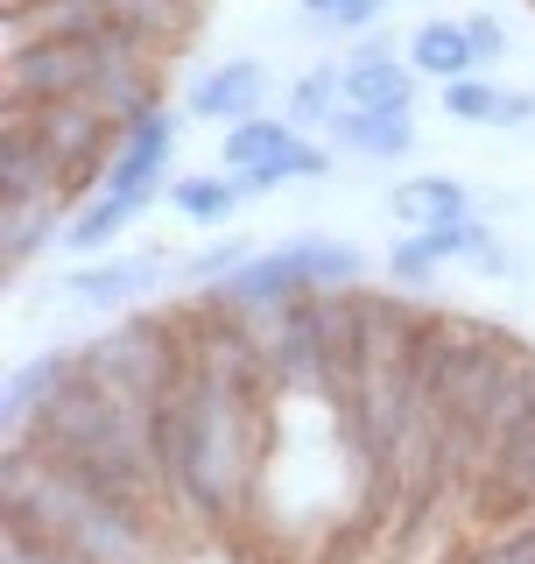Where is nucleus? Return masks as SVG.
<instances>
[{
	"mask_svg": "<svg viewBox=\"0 0 535 564\" xmlns=\"http://www.w3.org/2000/svg\"><path fill=\"white\" fill-rule=\"evenodd\" d=\"M282 395H254L247 381L219 375L211 360L184 346V375L155 410L170 508L198 529H226L247 508L261 466H268V416Z\"/></svg>",
	"mask_w": 535,
	"mask_h": 564,
	"instance_id": "f257e3e1",
	"label": "nucleus"
},
{
	"mask_svg": "<svg viewBox=\"0 0 535 564\" xmlns=\"http://www.w3.org/2000/svg\"><path fill=\"white\" fill-rule=\"evenodd\" d=\"M8 522H29L43 536H57L78 564H163L170 522L149 508L106 494L99 480H85L78 466L35 452V445H8Z\"/></svg>",
	"mask_w": 535,
	"mask_h": 564,
	"instance_id": "f03ea898",
	"label": "nucleus"
},
{
	"mask_svg": "<svg viewBox=\"0 0 535 564\" xmlns=\"http://www.w3.org/2000/svg\"><path fill=\"white\" fill-rule=\"evenodd\" d=\"M78 375L99 381L106 395L163 402L184 375V317L176 311H120L99 339L78 346Z\"/></svg>",
	"mask_w": 535,
	"mask_h": 564,
	"instance_id": "7ed1b4c3",
	"label": "nucleus"
},
{
	"mask_svg": "<svg viewBox=\"0 0 535 564\" xmlns=\"http://www.w3.org/2000/svg\"><path fill=\"white\" fill-rule=\"evenodd\" d=\"M120 57H163L149 35H106V43H22L0 64V106H50L85 99L92 78Z\"/></svg>",
	"mask_w": 535,
	"mask_h": 564,
	"instance_id": "20e7f679",
	"label": "nucleus"
},
{
	"mask_svg": "<svg viewBox=\"0 0 535 564\" xmlns=\"http://www.w3.org/2000/svg\"><path fill=\"white\" fill-rule=\"evenodd\" d=\"M0 113H22L35 134H43V149L64 163L70 176V198H92L106 184V170H113V149L128 128H113V120L99 113L92 99H50V106H0Z\"/></svg>",
	"mask_w": 535,
	"mask_h": 564,
	"instance_id": "39448f33",
	"label": "nucleus"
},
{
	"mask_svg": "<svg viewBox=\"0 0 535 564\" xmlns=\"http://www.w3.org/2000/svg\"><path fill=\"white\" fill-rule=\"evenodd\" d=\"M163 275H184V261H170V254H99V261H85V269L64 275V296L78 311H113L120 317V311H134Z\"/></svg>",
	"mask_w": 535,
	"mask_h": 564,
	"instance_id": "423d86ee",
	"label": "nucleus"
},
{
	"mask_svg": "<svg viewBox=\"0 0 535 564\" xmlns=\"http://www.w3.org/2000/svg\"><path fill=\"white\" fill-rule=\"evenodd\" d=\"M176 134H184V120L170 113H149V120H134L128 134H120V149H113V170H106V191H134V198H163V176H170V155H176Z\"/></svg>",
	"mask_w": 535,
	"mask_h": 564,
	"instance_id": "0eeeda50",
	"label": "nucleus"
},
{
	"mask_svg": "<svg viewBox=\"0 0 535 564\" xmlns=\"http://www.w3.org/2000/svg\"><path fill=\"white\" fill-rule=\"evenodd\" d=\"M325 134H331L338 155L402 163V155H416V106H338Z\"/></svg>",
	"mask_w": 535,
	"mask_h": 564,
	"instance_id": "6e6552de",
	"label": "nucleus"
},
{
	"mask_svg": "<svg viewBox=\"0 0 535 564\" xmlns=\"http://www.w3.org/2000/svg\"><path fill=\"white\" fill-rule=\"evenodd\" d=\"M70 367H78V346H50V352H29L8 375V395H0V431H8V445H22L35 423H43V410L57 402V388L70 381Z\"/></svg>",
	"mask_w": 535,
	"mask_h": 564,
	"instance_id": "1a4fd4ad",
	"label": "nucleus"
},
{
	"mask_svg": "<svg viewBox=\"0 0 535 564\" xmlns=\"http://www.w3.org/2000/svg\"><path fill=\"white\" fill-rule=\"evenodd\" d=\"M190 120H219V128H233V120H254L268 106V64L261 57H226L211 64L205 78H190Z\"/></svg>",
	"mask_w": 535,
	"mask_h": 564,
	"instance_id": "9d476101",
	"label": "nucleus"
},
{
	"mask_svg": "<svg viewBox=\"0 0 535 564\" xmlns=\"http://www.w3.org/2000/svg\"><path fill=\"white\" fill-rule=\"evenodd\" d=\"M50 191H70L64 163L43 149V134H35L22 113H0V205L50 198Z\"/></svg>",
	"mask_w": 535,
	"mask_h": 564,
	"instance_id": "9b49d317",
	"label": "nucleus"
},
{
	"mask_svg": "<svg viewBox=\"0 0 535 564\" xmlns=\"http://www.w3.org/2000/svg\"><path fill=\"white\" fill-rule=\"evenodd\" d=\"M85 99H92L113 128H134V120L163 113V57H120V64H106Z\"/></svg>",
	"mask_w": 535,
	"mask_h": 564,
	"instance_id": "f8f14e48",
	"label": "nucleus"
},
{
	"mask_svg": "<svg viewBox=\"0 0 535 564\" xmlns=\"http://www.w3.org/2000/svg\"><path fill=\"white\" fill-rule=\"evenodd\" d=\"M70 212H78V198H70V191L0 205V261H8V269H22V261L43 254V247H57L64 226H70Z\"/></svg>",
	"mask_w": 535,
	"mask_h": 564,
	"instance_id": "ddd939ff",
	"label": "nucleus"
},
{
	"mask_svg": "<svg viewBox=\"0 0 535 564\" xmlns=\"http://www.w3.org/2000/svg\"><path fill=\"white\" fill-rule=\"evenodd\" d=\"M155 198H134V191H92V198H78V212H70V226H64V254H85V261H99V254H113L120 234L149 212Z\"/></svg>",
	"mask_w": 535,
	"mask_h": 564,
	"instance_id": "4468645a",
	"label": "nucleus"
},
{
	"mask_svg": "<svg viewBox=\"0 0 535 564\" xmlns=\"http://www.w3.org/2000/svg\"><path fill=\"white\" fill-rule=\"evenodd\" d=\"M402 57L416 64V78H437V85H451V78H466V70H479L472 35H466V22H451V14H430V22H416V35H408Z\"/></svg>",
	"mask_w": 535,
	"mask_h": 564,
	"instance_id": "2eb2a0df",
	"label": "nucleus"
},
{
	"mask_svg": "<svg viewBox=\"0 0 535 564\" xmlns=\"http://www.w3.org/2000/svg\"><path fill=\"white\" fill-rule=\"evenodd\" d=\"M303 128L290 113H254V120H233V128H219V170H233V176H254L268 170L282 149H290Z\"/></svg>",
	"mask_w": 535,
	"mask_h": 564,
	"instance_id": "dca6fc26",
	"label": "nucleus"
},
{
	"mask_svg": "<svg viewBox=\"0 0 535 564\" xmlns=\"http://www.w3.org/2000/svg\"><path fill=\"white\" fill-rule=\"evenodd\" d=\"M395 219L402 226H451V219H466L472 212V184L466 176H451V170H430V176H408V184H395Z\"/></svg>",
	"mask_w": 535,
	"mask_h": 564,
	"instance_id": "f3484780",
	"label": "nucleus"
},
{
	"mask_svg": "<svg viewBox=\"0 0 535 564\" xmlns=\"http://www.w3.org/2000/svg\"><path fill=\"white\" fill-rule=\"evenodd\" d=\"M290 261L303 269L310 290H360L367 282V254L352 240H331V234H290Z\"/></svg>",
	"mask_w": 535,
	"mask_h": 564,
	"instance_id": "a211bd4d",
	"label": "nucleus"
},
{
	"mask_svg": "<svg viewBox=\"0 0 535 564\" xmlns=\"http://www.w3.org/2000/svg\"><path fill=\"white\" fill-rule=\"evenodd\" d=\"M170 212L176 219H190V226H226L233 212L247 205V184L233 170H211V176H170Z\"/></svg>",
	"mask_w": 535,
	"mask_h": 564,
	"instance_id": "6ab92c4d",
	"label": "nucleus"
},
{
	"mask_svg": "<svg viewBox=\"0 0 535 564\" xmlns=\"http://www.w3.org/2000/svg\"><path fill=\"white\" fill-rule=\"evenodd\" d=\"M346 106H416V64L402 57H346Z\"/></svg>",
	"mask_w": 535,
	"mask_h": 564,
	"instance_id": "aec40b11",
	"label": "nucleus"
},
{
	"mask_svg": "<svg viewBox=\"0 0 535 564\" xmlns=\"http://www.w3.org/2000/svg\"><path fill=\"white\" fill-rule=\"evenodd\" d=\"M346 106V64H310L303 78L290 85V99H282V113L296 120L303 134L310 128H331V113Z\"/></svg>",
	"mask_w": 535,
	"mask_h": 564,
	"instance_id": "412c9836",
	"label": "nucleus"
},
{
	"mask_svg": "<svg viewBox=\"0 0 535 564\" xmlns=\"http://www.w3.org/2000/svg\"><path fill=\"white\" fill-rule=\"evenodd\" d=\"M437 99H444V120H458V128H493V120H501L507 85H493L487 70H466V78L437 85Z\"/></svg>",
	"mask_w": 535,
	"mask_h": 564,
	"instance_id": "4be33fe9",
	"label": "nucleus"
},
{
	"mask_svg": "<svg viewBox=\"0 0 535 564\" xmlns=\"http://www.w3.org/2000/svg\"><path fill=\"white\" fill-rule=\"evenodd\" d=\"M303 8V22H310L317 35H367V29H381V14H387V0H296Z\"/></svg>",
	"mask_w": 535,
	"mask_h": 564,
	"instance_id": "5701e85b",
	"label": "nucleus"
},
{
	"mask_svg": "<svg viewBox=\"0 0 535 564\" xmlns=\"http://www.w3.org/2000/svg\"><path fill=\"white\" fill-rule=\"evenodd\" d=\"M437 275H444V261H437L430 234H423V226L395 234V247H387V282H395V290H430Z\"/></svg>",
	"mask_w": 535,
	"mask_h": 564,
	"instance_id": "b1692460",
	"label": "nucleus"
},
{
	"mask_svg": "<svg viewBox=\"0 0 535 564\" xmlns=\"http://www.w3.org/2000/svg\"><path fill=\"white\" fill-rule=\"evenodd\" d=\"M254 254H261V247L247 240V234H233V240H211V247H198V254L184 261V282H198V290H219V282L233 275L240 261H254Z\"/></svg>",
	"mask_w": 535,
	"mask_h": 564,
	"instance_id": "393cba45",
	"label": "nucleus"
},
{
	"mask_svg": "<svg viewBox=\"0 0 535 564\" xmlns=\"http://www.w3.org/2000/svg\"><path fill=\"white\" fill-rule=\"evenodd\" d=\"M466 35H472V50H479V70H487V64H507L514 35H507V22H501V14L472 8V14H466Z\"/></svg>",
	"mask_w": 535,
	"mask_h": 564,
	"instance_id": "a878e982",
	"label": "nucleus"
}]
</instances>
